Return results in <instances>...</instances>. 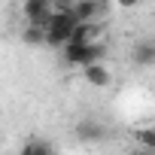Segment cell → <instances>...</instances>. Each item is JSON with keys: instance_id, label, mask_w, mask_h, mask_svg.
<instances>
[{"instance_id": "6da1fadb", "label": "cell", "mask_w": 155, "mask_h": 155, "mask_svg": "<svg viewBox=\"0 0 155 155\" xmlns=\"http://www.w3.org/2000/svg\"><path fill=\"white\" fill-rule=\"evenodd\" d=\"M107 55V46L104 43H91V46H64V61L70 67H91V64H101Z\"/></svg>"}, {"instance_id": "7a4b0ae2", "label": "cell", "mask_w": 155, "mask_h": 155, "mask_svg": "<svg viewBox=\"0 0 155 155\" xmlns=\"http://www.w3.org/2000/svg\"><path fill=\"white\" fill-rule=\"evenodd\" d=\"M21 15H25V25L46 28L49 18H52V0H25L21 3Z\"/></svg>"}, {"instance_id": "3957f363", "label": "cell", "mask_w": 155, "mask_h": 155, "mask_svg": "<svg viewBox=\"0 0 155 155\" xmlns=\"http://www.w3.org/2000/svg\"><path fill=\"white\" fill-rule=\"evenodd\" d=\"M73 134H76V140H79V143H88V146L107 140V128H104L97 119H82V122H76Z\"/></svg>"}, {"instance_id": "277c9868", "label": "cell", "mask_w": 155, "mask_h": 155, "mask_svg": "<svg viewBox=\"0 0 155 155\" xmlns=\"http://www.w3.org/2000/svg\"><path fill=\"white\" fill-rule=\"evenodd\" d=\"M104 12H107V6L97 3V0H76L73 3V15L79 25H94V18L104 15Z\"/></svg>"}, {"instance_id": "5b68a950", "label": "cell", "mask_w": 155, "mask_h": 155, "mask_svg": "<svg viewBox=\"0 0 155 155\" xmlns=\"http://www.w3.org/2000/svg\"><path fill=\"white\" fill-rule=\"evenodd\" d=\"M82 76H85V82H88V85H94V88H107V85L113 82V73L107 70V64H104V61H101V64L85 67V70H82Z\"/></svg>"}, {"instance_id": "8992f818", "label": "cell", "mask_w": 155, "mask_h": 155, "mask_svg": "<svg viewBox=\"0 0 155 155\" xmlns=\"http://www.w3.org/2000/svg\"><path fill=\"white\" fill-rule=\"evenodd\" d=\"M131 61L137 67H152L155 64V40H140L131 52Z\"/></svg>"}, {"instance_id": "52a82bcc", "label": "cell", "mask_w": 155, "mask_h": 155, "mask_svg": "<svg viewBox=\"0 0 155 155\" xmlns=\"http://www.w3.org/2000/svg\"><path fill=\"white\" fill-rule=\"evenodd\" d=\"M97 31H101L97 25H76L67 46H91V43H97Z\"/></svg>"}, {"instance_id": "ba28073f", "label": "cell", "mask_w": 155, "mask_h": 155, "mask_svg": "<svg viewBox=\"0 0 155 155\" xmlns=\"http://www.w3.org/2000/svg\"><path fill=\"white\" fill-rule=\"evenodd\" d=\"M21 43H25V46H40V43H46V28H40V25H25V28H21Z\"/></svg>"}, {"instance_id": "9c48e42d", "label": "cell", "mask_w": 155, "mask_h": 155, "mask_svg": "<svg viewBox=\"0 0 155 155\" xmlns=\"http://www.w3.org/2000/svg\"><path fill=\"white\" fill-rule=\"evenodd\" d=\"M21 155H55V149H52L49 140H37V137H31V140L21 146Z\"/></svg>"}, {"instance_id": "30bf717a", "label": "cell", "mask_w": 155, "mask_h": 155, "mask_svg": "<svg viewBox=\"0 0 155 155\" xmlns=\"http://www.w3.org/2000/svg\"><path fill=\"white\" fill-rule=\"evenodd\" d=\"M134 140H137L140 152H155V128H140V131H134Z\"/></svg>"}, {"instance_id": "8fae6325", "label": "cell", "mask_w": 155, "mask_h": 155, "mask_svg": "<svg viewBox=\"0 0 155 155\" xmlns=\"http://www.w3.org/2000/svg\"><path fill=\"white\" fill-rule=\"evenodd\" d=\"M137 155H155V152H137Z\"/></svg>"}]
</instances>
